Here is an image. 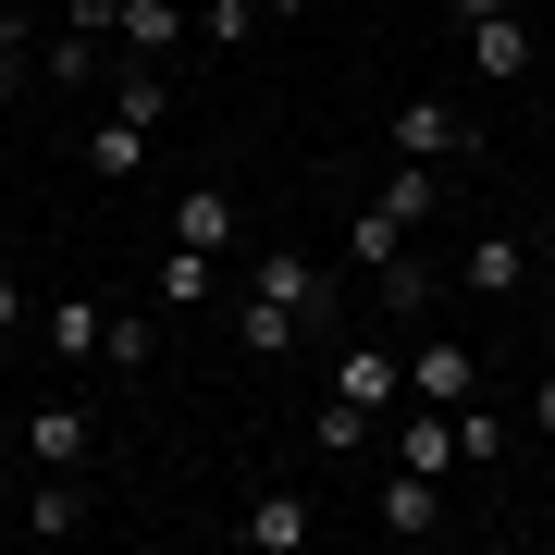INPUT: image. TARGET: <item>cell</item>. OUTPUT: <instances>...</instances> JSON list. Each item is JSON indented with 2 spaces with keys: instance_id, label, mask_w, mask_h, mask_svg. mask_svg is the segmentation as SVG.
Returning a JSON list of instances; mask_svg holds the SVG:
<instances>
[{
  "instance_id": "cell-20",
  "label": "cell",
  "mask_w": 555,
  "mask_h": 555,
  "mask_svg": "<svg viewBox=\"0 0 555 555\" xmlns=\"http://www.w3.org/2000/svg\"><path fill=\"white\" fill-rule=\"evenodd\" d=\"M112 112H124V124H149V137L173 124V87H160V62H124V75H112Z\"/></svg>"
},
{
  "instance_id": "cell-23",
  "label": "cell",
  "mask_w": 555,
  "mask_h": 555,
  "mask_svg": "<svg viewBox=\"0 0 555 555\" xmlns=\"http://www.w3.org/2000/svg\"><path fill=\"white\" fill-rule=\"evenodd\" d=\"M371 297L408 321V309H433V272H420V259H383V272H371Z\"/></svg>"
},
{
  "instance_id": "cell-2",
  "label": "cell",
  "mask_w": 555,
  "mask_h": 555,
  "mask_svg": "<svg viewBox=\"0 0 555 555\" xmlns=\"http://www.w3.org/2000/svg\"><path fill=\"white\" fill-rule=\"evenodd\" d=\"M334 396H346V408H371V420H396V408H408V346L346 334V346H334Z\"/></svg>"
},
{
  "instance_id": "cell-9",
  "label": "cell",
  "mask_w": 555,
  "mask_h": 555,
  "mask_svg": "<svg viewBox=\"0 0 555 555\" xmlns=\"http://www.w3.org/2000/svg\"><path fill=\"white\" fill-rule=\"evenodd\" d=\"M309 531H321V506H309V494H247V518H235V543H247V555H297Z\"/></svg>"
},
{
  "instance_id": "cell-25",
  "label": "cell",
  "mask_w": 555,
  "mask_h": 555,
  "mask_svg": "<svg viewBox=\"0 0 555 555\" xmlns=\"http://www.w3.org/2000/svg\"><path fill=\"white\" fill-rule=\"evenodd\" d=\"M346 259H358V272H383V259H408V222H383V210H358V247H346Z\"/></svg>"
},
{
  "instance_id": "cell-1",
  "label": "cell",
  "mask_w": 555,
  "mask_h": 555,
  "mask_svg": "<svg viewBox=\"0 0 555 555\" xmlns=\"http://www.w3.org/2000/svg\"><path fill=\"white\" fill-rule=\"evenodd\" d=\"M456 297H481V309L531 297V235H518V222H481V235L456 247Z\"/></svg>"
},
{
  "instance_id": "cell-30",
  "label": "cell",
  "mask_w": 555,
  "mask_h": 555,
  "mask_svg": "<svg viewBox=\"0 0 555 555\" xmlns=\"http://www.w3.org/2000/svg\"><path fill=\"white\" fill-rule=\"evenodd\" d=\"M259 13H309V0H259Z\"/></svg>"
},
{
  "instance_id": "cell-18",
  "label": "cell",
  "mask_w": 555,
  "mask_h": 555,
  "mask_svg": "<svg viewBox=\"0 0 555 555\" xmlns=\"http://www.w3.org/2000/svg\"><path fill=\"white\" fill-rule=\"evenodd\" d=\"M38 75L62 87V100H75V87H100V38H87V25H50V38H38Z\"/></svg>"
},
{
  "instance_id": "cell-28",
  "label": "cell",
  "mask_w": 555,
  "mask_h": 555,
  "mask_svg": "<svg viewBox=\"0 0 555 555\" xmlns=\"http://www.w3.org/2000/svg\"><path fill=\"white\" fill-rule=\"evenodd\" d=\"M531 420H543V433H555V371H543V383H531Z\"/></svg>"
},
{
  "instance_id": "cell-14",
  "label": "cell",
  "mask_w": 555,
  "mask_h": 555,
  "mask_svg": "<svg viewBox=\"0 0 555 555\" xmlns=\"http://www.w3.org/2000/svg\"><path fill=\"white\" fill-rule=\"evenodd\" d=\"M112 38H124V62H173L185 38H198V13H173V0H124Z\"/></svg>"
},
{
  "instance_id": "cell-15",
  "label": "cell",
  "mask_w": 555,
  "mask_h": 555,
  "mask_svg": "<svg viewBox=\"0 0 555 555\" xmlns=\"http://www.w3.org/2000/svg\"><path fill=\"white\" fill-rule=\"evenodd\" d=\"M87 518H100V506H87V481H75V469H38V494H25V531H38V543H75Z\"/></svg>"
},
{
  "instance_id": "cell-24",
  "label": "cell",
  "mask_w": 555,
  "mask_h": 555,
  "mask_svg": "<svg viewBox=\"0 0 555 555\" xmlns=\"http://www.w3.org/2000/svg\"><path fill=\"white\" fill-rule=\"evenodd\" d=\"M198 38L210 50H247L259 38V0H198Z\"/></svg>"
},
{
  "instance_id": "cell-6",
  "label": "cell",
  "mask_w": 555,
  "mask_h": 555,
  "mask_svg": "<svg viewBox=\"0 0 555 555\" xmlns=\"http://www.w3.org/2000/svg\"><path fill=\"white\" fill-rule=\"evenodd\" d=\"M396 469H420V481H456V408H396Z\"/></svg>"
},
{
  "instance_id": "cell-5",
  "label": "cell",
  "mask_w": 555,
  "mask_h": 555,
  "mask_svg": "<svg viewBox=\"0 0 555 555\" xmlns=\"http://www.w3.org/2000/svg\"><path fill=\"white\" fill-rule=\"evenodd\" d=\"M235 235H247L235 185H210V173H198V185H173V247H210V259H222Z\"/></svg>"
},
{
  "instance_id": "cell-16",
  "label": "cell",
  "mask_w": 555,
  "mask_h": 555,
  "mask_svg": "<svg viewBox=\"0 0 555 555\" xmlns=\"http://www.w3.org/2000/svg\"><path fill=\"white\" fill-rule=\"evenodd\" d=\"M38 334L62 346V371H75V358H100V334H112V309H100V297H50V309H38Z\"/></svg>"
},
{
  "instance_id": "cell-29",
  "label": "cell",
  "mask_w": 555,
  "mask_h": 555,
  "mask_svg": "<svg viewBox=\"0 0 555 555\" xmlns=\"http://www.w3.org/2000/svg\"><path fill=\"white\" fill-rule=\"evenodd\" d=\"M444 13H456V25H481V13H506V0H444Z\"/></svg>"
},
{
  "instance_id": "cell-19",
  "label": "cell",
  "mask_w": 555,
  "mask_h": 555,
  "mask_svg": "<svg viewBox=\"0 0 555 555\" xmlns=\"http://www.w3.org/2000/svg\"><path fill=\"white\" fill-rule=\"evenodd\" d=\"M137 160H149V124H124V112H100V124H87V173H100V185H124Z\"/></svg>"
},
{
  "instance_id": "cell-4",
  "label": "cell",
  "mask_w": 555,
  "mask_h": 555,
  "mask_svg": "<svg viewBox=\"0 0 555 555\" xmlns=\"http://www.w3.org/2000/svg\"><path fill=\"white\" fill-rule=\"evenodd\" d=\"M383 137H396L408 160H444V173H469V160H481V137H469V124H456L444 100H408L396 124H383Z\"/></svg>"
},
{
  "instance_id": "cell-8",
  "label": "cell",
  "mask_w": 555,
  "mask_h": 555,
  "mask_svg": "<svg viewBox=\"0 0 555 555\" xmlns=\"http://www.w3.org/2000/svg\"><path fill=\"white\" fill-rule=\"evenodd\" d=\"M371 518H383V531H396V543L444 531V481H420V469H383V481H371Z\"/></svg>"
},
{
  "instance_id": "cell-7",
  "label": "cell",
  "mask_w": 555,
  "mask_h": 555,
  "mask_svg": "<svg viewBox=\"0 0 555 555\" xmlns=\"http://www.w3.org/2000/svg\"><path fill=\"white\" fill-rule=\"evenodd\" d=\"M408 396H420V408H469V396H481V358H469V346H444V334H433V346H408Z\"/></svg>"
},
{
  "instance_id": "cell-13",
  "label": "cell",
  "mask_w": 555,
  "mask_h": 555,
  "mask_svg": "<svg viewBox=\"0 0 555 555\" xmlns=\"http://www.w3.org/2000/svg\"><path fill=\"white\" fill-rule=\"evenodd\" d=\"M444 185H456L444 160H408V149H396V173L371 185V210H383V222H433V210H444Z\"/></svg>"
},
{
  "instance_id": "cell-22",
  "label": "cell",
  "mask_w": 555,
  "mask_h": 555,
  "mask_svg": "<svg viewBox=\"0 0 555 555\" xmlns=\"http://www.w3.org/2000/svg\"><path fill=\"white\" fill-rule=\"evenodd\" d=\"M456 469H506V420H481V408H456Z\"/></svg>"
},
{
  "instance_id": "cell-27",
  "label": "cell",
  "mask_w": 555,
  "mask_h": 555,
  "mask_svg": "<svg viewBox=\"0 0 555 555\" xmlns=\"http://www.w3.org/2000/svg\"><path fill=\"white\" fill-rule=\"evenodd\" d=\"M13 321H25V284H13V272H0V334H13Z\"/></svg>"
},
{
  "instance_id": "cell-11",
  "label": "cell",
  "mask_w": 555,
  "mask_h": 555,
  "mask_svg": "<svg viewBox=\"0 0 555 555\" xmlns=\"http://www.w3.org/2000/svg\"><path fill=\"white\" fill-rule=\"evenodd\" d=\"M469 75H481V87H518V75H531V25H518V0L469 25Z\"/></svg>"
},
{
  "instance_id": "cell-10",
  "label": "cell",
  "mask_w": 555,
  "mask_h": 555,
  "mask_svg": "<svg viewBox=\"0 0 555 555\" xmlns=\"http://www.w3.org/2000/svg\"><path fill=\"white\" fill-rule=\"evenodd\" d=\"M222 297V259L210 247H160L149 259V309H210Z\"/></svg>"
},
{
  "instance_id": "cell-26",
  "label": "cell",
  "mask_w": 555,
  "mask_h": 555,
  "mask_svg": "<svg viewBox=\"0 0 555 555\" xmlns=\"http://www.w3.org/2000/svg\"><path fill=\"white\" fill-rule=\"evenodd\" d=\"M100 358H112V371H149V358H160V321H112Z\"/></svg>"
},
{
  "instance_id": "cell-21",
  "label": "cell",
  "mask_w": 555,
  "mask_h": 555,
  "mask_svg": "<svg viewBox=\"0 0 555 555\" xmlns=\"http://www.w3.org/2000/svg\"><path fill=\"white\" fill-rule=\"evenodd\" d=\"M358 444H371V408L321 396V408H309V456H346V469H358Z\"/></svg>"
},
{
  "instance_id": "cell-3",
  "label": "cell",
  "mask_w": 555,
  "mask_h": 555,
  "mask_svg": "<svg viewBox=\"0 0 555 555\" xmlns=\"http://www.w3.org/2000/svg\"><path fill=\"white\" fill-rule=\"evenodd\" d=\"M247 297H284V309H297V321H334V309H346V284L321 272L309 247H259V272H247Z\"/></svg>"
},
{
  "instance_id": "cell-12",
  "label": "cell",
  "mask_w": 555,
  "mask_h": 555,
  "mask_svg": "<svg viewBox=\"0 0 555 555\" xmlns=\"http://www.w3.org/2000/svg\"><path fill=\"white\" fill-rule=\"evenodd\" d=\"M87 444H100V420H87L75 396H50L38 420H25V456H38V469H87Z\"/></svg>"
},
{
  "instance_id": "cell-17",
  "label": "cell",
  "mask_w": 555,
  "mask_h": 555,
  "mask_svg": "<svg viewBox=\"0 0 555 555\" xmlns=\"http://www.w3.org/2000/svg\"><path fill=\"white\" fill-rule=\"evenodd\" d=\"M297 334H309V321L284 309V297H235V346L247 358H297Z\"/></svg>"
}]
</instances>
